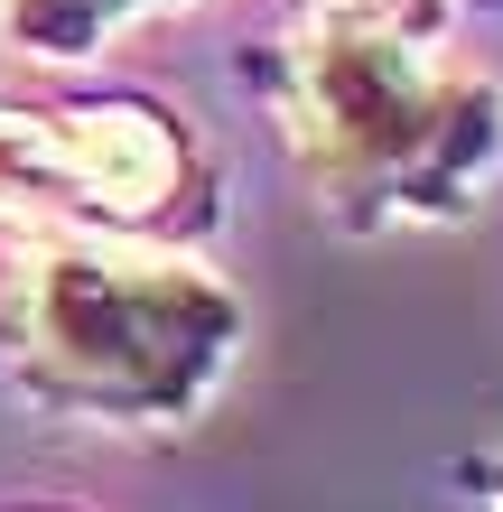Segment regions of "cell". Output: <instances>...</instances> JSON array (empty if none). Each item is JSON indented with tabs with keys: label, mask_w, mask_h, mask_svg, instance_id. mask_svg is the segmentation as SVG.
I'll return each mask as SVG.
<instances>
[{
	"label": "cell",
	"mask_w": 503,
	"mask_h": 512,
	"mask_svg": "<svg viewBox=\"0 0 503 512\" xmlns=\"http://www.w3.org/2000/svg\"><path fill=\"white\" fill-rule=\"evenodd\" d=\"M466 475H476V485L494 494V512H503V447H494V457H476V466H466Z\"/></svg>",
	"instance_id": "5b68a950"
},
{
	"label": "cell",
	"mask_w": 503,
	"mask_h": 512,
	"mask_svg": "<svg viewBox=\"0 0 503 512\" xmlns=\"http://www.w3.org/2000/svg\"><path fill=\"white\" fill-rule=\"evenodd\" d=\"M271 94L336 233H457L503 159V84L448 56V0H308Z\"/></svg>",
	"instance_id": "6da1fadb"
},
{
	"label": "cell",
	"mask_w": 503,
	"mask_h": 512,
	"mask_svg": "<svg viewBox=\"0 0 503 512\" xmlns=\"http://www.w3.org/2000/svg\"><path fill=\"white\" fill-rule=\"evenodd\" d=\"M0 345L47 419L177 438L224 401L252 308L187 243H19Z\"/></svg>",
	"instance_id": "7a4b0ae2"
},
{
	"label": "cell",
	"mask_w": 503,
	"mask_h": 512,
	"mask_svg": "<svg viewBox=\"0 0 503 512\" xmlns=\"http://www.w3.org/2000/svg\"><path fill=\"white\" fill-rule=\"evenodd\" d=\"M168 10H196V0H0V47L28 66H84L122 28L168 19Z\"/></svg>",
	"instance_id": "277c9868"
},
{
	"label": "cell",
	"mask_w": 503,
	"mask_h": 512,
	"mask_svg": "<svg viewBox=\"0 0 503 512\" xmlns=\"http://www.w3.org/2000/svg\"><path fill=\"white\" fill-rule=\"evenodd\" d=\"M0 233L19 243H205L215 159L150 94L0 103Z\"/></svg>",
	"instance_id": "3957f363"
}]
</instances>
